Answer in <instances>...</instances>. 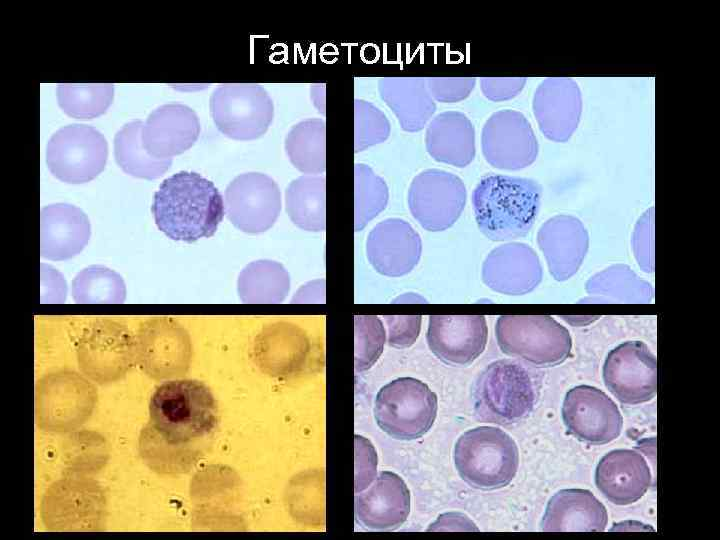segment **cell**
I'll return each mask as SVG.
<instances>
[{
    "label": "cell",
    "mask_w": 720,
    "mask_h": 540,
    "mask_svg": "<svg viewBox=\"0 0 720 540\" xmlns=\"http://www.w3.org/2000/svg\"><path fill=\"white\" fill-rule=\"evenodd\" d=\"M151 211L168 238L192 243L216 233L225 204L213 182L196 172L180 171L160 184Z\"/></svg>",
    "instance_id": "obj_1"
},
{
    "label": "cell",
    "mask_w": 720,
    "mask_h": 540,
    "mask_svg": "<svg viewBox=\"0 0 720 540\" xmlns=\"http://www.w3.org/2000/svg\"><path fill=\"white\" fill-rule=\"evenodd\" d=\"M542 189L534 180L492 174L481 178L472 194L480 231L491 240L525 236L536 220Z\"/></svg>",
    "instance_id": "obj_2"
},
{
    "label": "cell",
    "mask_w": 720,
    "mask_h": 540,
    "mask_svg": "<svg viewBox=\"0 0 720 540\" xmlns=\"http://www.w3.org/2000/svg\"><path fill=\"white\" fill-rule=\"evenodd\" d=\"M149 418L147 431L167 446H181L215 427L217 404L209 388L200 381H166L151 396Z\"/></svg>",
    "instance_id": "obj_3"
},
{
    "label": "cell",
    "mask_w": 720,
    "mask_h": 540,
    "mask_svg": "<svg viewBox=\"0 0 720 540\" xmlns=\"http://www.w3.org/2000/svg\"><path fill=\"white\" fill-rule=\"evenodd\" d=\"M454 463L471 487L492 490L507 486L519 465V450L510 435L493 426L464 432L454 447Z\"/></svg>",
    "instance_id": "obj_4"
},
{
    "label": "cell",
    "mask_w": 720,
    "mask_h": 540,
    "mask_svg": "<svg viewBox=\"0 0 720 540\" xmlns=\"http://www.w3.org/2000/svg\"><path fill=\"white\" fill-rule=\"evenodd\" d=\"M473 398L479 419L508 425L524 419L532 411L535 385L524 365L502 359L489 364L478 376Z\"/></svg>",
    "instance_id": "obj_5"
},
{
    "label": "cell",
    "mask_w": 720,
    "mask_h": 540,
    "mask_svg": "<svg viewBox=\"0 0 720 540\" xmlns=\"http://www.w3.org/2000/svg\"><path fill=\"white\" fill-rule=\"evenodd\" d=\"M495 335L503 353L534 366H556L571 354L568 329L548 315L500 316Z\"/></svg>",
    "instance_id": "obj_6"
},
{
    "label": "cell",
    "mask_w": 720,
    "mask_h": 540,
    "mask_svg": "<svg viewBox=\"0 0 720 540\" xmlns=\"http://www.w3.org/2000/svg\"><path fill=\"white\" fill-rule=\"evenodd\" d=\"M437 408V396L424 382L401 377L379 390L374 416L378 426L389 436L413 440L432 427Z\"/></svg>",
    "instance_id": "obj_7"
},
{
    "label": "cell",
    "mask_w": 720,
    "mask_h": 540,
    "mask_svg": "<svg viewBox=\"0 0 720 540\" xmlns=\"http://www.w3.org/2000/svg\"><path fill=\"white\" fill-rule=\"evenodd\" d=\"M96 401L95 387L78 373L47 374L36 384V424L49 432L74 430L91 416Z\"/></svg>",
    "instance_id": "obj_8"
},
{
    "label": "cell",
    "mask_w": 720,
    "mask_h": 540,
    "mask_svg": "<svg viewBox=\"0 0 720 540\" xmlns=\"http://www.w3.org/2000/svg\"><path fill=\"white\" fill-rule=\"evenodd\" d=\"M210 113L222 134L234 140L251 141L266 133L273 120L274 105L259 84L228 83L213 91Z\"/></svg>",
    "instance_id": "obj_9"
},
{
    "label": "cell",
    "mask_w": 720,
    "mask_h": 540,
    "mask_svg": "<svg viewBox=\"0 0 720 540\" xmlns=\"http://www.w3.org/2000/svg\"><path fill=\"white\" fill-rule=\"evenodd\" d=\"M108 145L94 127L70 124L57 130L47 143L46 162L59 180L80 184L91 181L105 168Z\"/></svg>",
    "instance_id": "obj_10"
},
{
    "label": "cell",
    "mask_w": 720,
    "mask_h": 540,
    "mask_svg": "<svg viewBox=\"0 0 720 540\" xmlns=\"http://www.w3.org/2000/svg\"><path fill=\"white\" fill-rule=\"evenodd\" d=\"M80 369L98 383L121 378L135 358V338L123 325L110 321L94 322L83 333L77 350Z\"/></svg>",
    "instance_id": "obj_11"
},
{
    "label": "cell",
    "mask_w": 720,
    "mask_h": 540,
    "mask_svg": "<svg viewBox=\"0 0 720 540\" xmlns=\"http://www.w3.org/2000/svg\"><path fill=\"white\" fill-rule=\"evenodd\" d=\"M603 380L622 404L650 401L657 393L656 356L644 342L626 341L608 353Z\"/></svg>",
    "instance_id": "obj_12"
},
{
    "label": "cell",
    "mask_w": 720,
    "mask_h": 540,
    "mask_svg": "<svg viewBox=\"0 0 720 540\" xmlns=\"http://www.w3.org/2000/svg\"><path fill=\"white\" fill-rule=\"evenodd\" d=\"M466 201L462 180L452 173L429 169L412 181L408 204L413 217L429 231L444 230L460 216Z\"/></svg>",
    "instance_id": "obj_13"
},
{
    "label": "cell",
    "mask_w": 720,
    "mask_h": 540,
    "mask_svg": "<svg viewBox=\"0 0 720 540\" xmlns=\"http://www.w3.org/2000/svg\"><path fill=\"white\" fill-rule=\"evenodd\" d=\"M190 357L189 335L172 319L148 320L135 337V358L154 379L182 375L189 367Z\"/></svg>",
    "instance_id": "obj_14"
},
{
    "label": "cell",
    "mask_w": 720,
    "mask_h": 540,
    "mask_svg": "<svg viewBox=\"0 0 720 540\" xmlns=\"http://www.w3.org/2000/svg\"><path fill=\"white\" fill-rule=\"evenodd\" d=\"M562 417L571 435L593 445L615 440L623 427L615 402L602 390L588 385H579L567 392Z\"/></svg>",
    "instance_id": "obj_15"
},
{
    "label": "cell",
    "mask_w": 720,
    "mask_h": 540,
    "mask_svg": "<svg viewBox=\"0 0 720 540\" xmlns=\"http://www.w3.org/2000/svg\"><path fill=\"white\" fill-rule=\"evenodd\" d=\"M482 152L497 168L518 169L532 163L538 143L527 118L518 111L505 109L493 113L481 135Z\"/></svg>",
    "instance_id": "obj_16"
},
{
    "label": "cell",
    "mask_w": 720,
    "mask_h": 540,
    "mask_svg": "<svg viewBox=\"0 0 720 540\" xmlns=\"http://www.w3.org/2000/svg\"><path fill=\"white\" fill-rule=\"evenodd\" d=\"M488 328L482 315H432L426 340L431 352L449 365L466 366L484 351Z\"/></svg>",
    "instance_id": "obj_17"
},
{
    "label": "cell",
    "mask_w": 720,
    "mask_h": 540,
    "mask_svg": "<svg viewBox=\"0 0 720 540\" xmlns=\"http://www.w3.org/2000/svg\"><path fill=\"white\" fill-rule=\"evenodd\" d=\"M200 134L199 119L190 107L169 103L153 110L143 123L141 141L147 153L158 159L188 150Z\"/></svg>",
    "instance_id": "obj_18"
},
{
    "label": "cell",
    "mask_w": 720,
    "mask_h": 540,
    "mask_svg": "<svg viewBox=\"0 0 720 540\" xmlns=\"http://www.w3.org/2000/svg\"><path fill=\"white\" fill-rule=\"evenodd\" d=\"M532 106L542 133L550 140L565 142L577 128L580 119V89L572 79H545L535 91Z\"/></svg>",
    "instance_id": "obj_19"
},
{
    "label": "cell",
    "mask_w": 720,
    "mask_h": 540,
    "mask_svg": "<svg viewBox=\"0 0 720 540\" xmlns=\"http://www.w3.org/2000/svg\"><path fill=\"white\" fill-rule=\"evenodd\" d=\"M410 492L396 473L382 471L371 487L355 497V516L365 528L394 530L408 518Z\"/></svg>",
    "instance_id": "obj_20"
},
{
    "label": "cell",
    "mask_w": 720,
    "mask_h": 540,
    "mask_svg": "<svg viewBox=\"0 0 720 540\" xmlns=\"http://www.w3.org/2000/svg\"><path fill=\"white\" fill-rule=\"evenodd\" d=\"M595 483L613 504L629 505L647 492L652 475L647 461L640 453L618 449L602 457L596 467Z\"/></svg>",
    "instance_id": "obj_21"
},
{
    "label": "cell",
    "mask_w": 720,
    "mask_h": 540,
    "mask_svg": "<svg viewBox=\"0 0 720 540\" xmlns=\"http://www.w3.org/2000/svg\"><path fill=\"white\" fill-rule=\"evenodd\" d=\"M90 222L78 207L57 203L40 214V253L50 260H67L80 253L89 241Z\"/></svg>",
    "instance_id": "obj_22"
},
{
    "label": "cell",
    "mask_w": 720,
    "mask_h": 540,
    "mask_svg": "<svg viewBox=\"0 0 720 540\" xmlns=\"http://www.w3.org/2000/svg\"><path fill=\"white\" fill-rule=\"evenodd\" d=\"M225 212L241 227L267 224L273 221L280 208L279 191L275 183L262 174H244L234 179L226 190Z\"/></svg>",
    "instance_id": "obj_23"
},
{
    "label": "cell",
    "mask_w": 720,
    "mask_h": 540,
    "mask_svg": "<svg viewBox=\"0 0 720 540\" xmlns=\"http://www.w3.org/2000/svg\"><path fill=\"white\" fill-rule=\"evenodd\" d=\"M608 522L605 506L586 489H563L549 500L541 521L547 532L604 531Z\"/></svg>",
    "instance_id": "obj_24"
},
{
    "label": "cell",
    "mask_w": 720,
    "mask_h": 540,
    "mask_svg": "<svg viewBox=\"0 0 720 540\" xmlns=\"http://www.w3.org/2000/svg\"><path fill=\"white\" fill-rule=\"evenodd\" d=\"M425 146L434 160L465 167L475 156L474 126L462 112H442L429 123Z\"/></svg>",
    "instance_id": "obj_25"
},
{
    "label": "cell",
    "mask_w": 720,
    "mask_h": 540,
    "mask_svg": "<svg viewBox=\"0 0 720 540\" xmlns=\"http://www.w3.org/2000/svg\"><path fill=\"white\" fill-rule=\"evenodd\" d=\"M378 91L406 132L422 130L436 111L424 78H381Z\"/></svg>",
    "instance_id": "obj_26"
},
{
    "label": "cell",
    "mask_w": 720,
    "mask_h": 540,
    "mask_svg": "<svg viewBox=\"0 0 720 540\" xmlns=\"http://www.w3.org/2000/svg\"><path fill=\"white\" fill-rule=\"evenodd\" d=\"M143 123L141 120L126 123L116 133L114 154L117 164L124 172L152 180L169 169L172 159H158L147 153L141 141Z\"/></svg>",
    "instance_id": "obj_27"
},
{
    "label": "cell",
    "mask_w": 720,
    "mask_h": 540,
    "mask_svg": "<svg viewBox=\"0 0 720 540\" xmlns=\"http://www.w3.org/2000/svg\"><path fill=\"white\" fill-rule=\"evenodd\" d=\"M325 121L309 118L294 125L285 137V150L301 171L320 172L325 168Z\"/></svg>",
    "instance_id": "obj_28"
},
{
    "label": "cell",
    "mask_w": 720,
    "mask_h": 540,
    "mask_svg": "<svg viewBox=\"0 0 720 540\" xmlns=\"http://www.w3.org/2000/svg\"><path fill=\"white\" fill-rule=\"evenodd\" d=\"M114 86L105 84H59L57 100L69 116L91 119L106 112L113 101Z\"/></svg>",
    "instance_id": "obj_29"
},
{
    "label": "cell",
    "mask_w": 720,
    "mask_h": 540,
    "mask_svg": "<svg viewBox=\"0 0 720 540\" xmlns=\"http://www.w3.org/2000/svg\"><path fill=\"white\" fill-rule=\"evenodd\" d=\"M72 294L79 302L122 301L125 285L114 271L92 266L81 271L72 284Z\"/></svg>",
    "instance_id": "obj_30"
},
{
    "label": "cell",
    "mask_w": 720,
    "mask_h": 540,
    "mask_svg": "<svg viewBox=\"0 0 720 540\" xmlns=\"http://www.w3.org/2000/svg\"><path fill=\"white\" fill-rule=\"evenodd\" d=\"M287 210L297 221H324V177H301L287 191Z\"/></svg>",
    "instance_id": "obj_31"
},
{
    "label": "cell",
    "mask_w": 720,
    "mask_h": 540,
    "mask_svg": "<svg viewBox=\"0 0 720 540\" xmlns=\"http://www.w3.org/2000/svg\"><path fill=\"white\" fill-rule=\"evenodd\" d=\"M355 152L384 142L391 126L386 115L371 102L355 99Z\"/></svg>",
    "instance_id": "obj_32"
},
{
    "label": "cell",
    "mask_w": 720,
    "mask_h": 540,
    "mask_svg": "<svg viewBox=\"0 0 720 540\" xmlns=\"http://www.w3.org/2000/svg\"><path fill=\"white\" fill-rule=\"evenodd\" d=\"M355 369L364 371L379 358L385 342V329L376 316H355Z\"/></svg>",
    "instance_id": "obj_33"
},
{
    "label": "cell",
    "mask_w": 720,
    "mask_h": 540,
    "mask_svg": "<svg viewBox=\"0 0 720 540\" xmlns=\"http://www.w3.org/2000/svg\"><path fill=\"white\" fill-rule=\"evenodd\" d=\"M356 221L365 223L383 208L387 202V188L383 180L363 164L356 165Z\"/></svg>",
    "instance_id": "obj_34"
},
{
    "label": "cell",
    "mask_w": 720,
    "mask_h": 540,
    "mask_svg": "<svg viewBox=\"0 0 720 540\" xmlns=\"http://www.w3.org/2000/svg\"><path fill=\"white\" fill-rule=\"evenodd\" d=\"M432 98L442 103H455L467 98L476 84L475 78H427Z\"/></svg>",
    "instance_id": "obj_35"
},
{
    "label": "cell",
    "mask_w": 720,
    "mask_h": 540,
    "mask_svg": "<svg viewBox=\"0 0 720 540\" xmlns=\"http://www.w3.org/2000/svg\"><path fill=\"white\" fill-rule=\"evenodd\" d=\"M389 329L388 342L396 348L411 346L419 336L422 317L414 316H385Z\"/></svg>",
    "instance_id": "obj_36"
},
{
    "label": "cell",
    "mask_w": 720,
    "mask_h": 540,
    "mask_svg": "<svg viewBox=\"0 0 720 540\" xmlns=\"http://www.w3.org/2000/svg\"><path fill=\"white\" fill-rule=\"evenodd\" d=\"M355 492L364 490L376 476V454L373 446L363 437L356 436Z\"/></svg>",
    "instance_id": "obj_37"
},
{
    "label": "cell",
    "mask_w": 720,
    "mask_h": 540,
    "mask_svg": "<svg viewBox=\"0 0 720 540\" xmlns=\"http://www.w3.org/2000/svg\"><path fill=\"white\" fill-rule=\"evenodd\" d=\"M525 83V78H483L480 80V87L489 100L503 101L518 95Z\"/></svg>",
    "instance_id": "obj_38"
},
{
    "label": "cell",
    "mask_w": 720,
    "mask_h": 540,
    "mask_svg": "<svg viewBox=\"0 0 720 540\" xmlns=\"http://www.w3.org/2000/svg\"><path fill=\"white\" fill-rule=\"evenodd\" d=\"M428 531H478V528L465 514L449 512L440 515Z\"/></svg>",
    "instance_id": "obj_39"
}]
</instances>
